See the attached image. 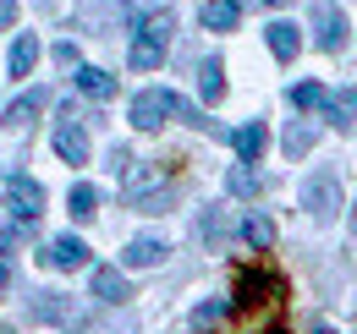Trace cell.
I'll list each match as a JSON object with an SVG mask.
<instances>
[{
	"label": "cell",
	"mask_w": 357,
	"mask_h": 334,
	"mask_svg": "<svg viewBox=\"0 0 357 334\" xmlns=\"http://www.w3.org/2000/svg\"><path fill=\"white\" fill-rule=\"evenodd\" d=\"M6 209H11V219H22V225H33L39 214H45V186L33 181V175H6Z\"/></svg>",
	"instance_id": "cell-5"
},
{
	"label": "cell",
	"mask_w": 357,
	"mask_h": 334,
	"mask_svg": "<svg viewBox=\"0 0 357 334\" xmlns=\"http://www.w3.org/2000/svg\"><path fill=\"white\" fill-rule=\"evenodd\" d=\"M286 99H291L297 110H324V99H330V93H324L319 83H297L291 93H286Z\"/></svg>",
	"instance_id": "cell-23"
},
{
	"label": "cell",
	"mask_w": 357,
	"mask_h": 334,
	"mask_svg": "<svg viewBox=\"0 0 357 334\" xmlns=\"http://www.w3.org/2000/svg\"><path fill=\"white\" fill-rule=\"evenodd\" d=\"M303 209H308L313 219H330V214L341 209V175H335V170H319V175L303 181Z\"/></svg>",
	"instance_id": "cell-6"
},
{
	"label": "cell",
	"mask_w": 357,
	"mask_h": 334,
	"mask_svg": "<svg viewBox=\"0 0 357 334\" xmlns=\"http://www.w3.org/2000/svg\"><path fill=\"white\" fill-rule=\"evenodd\" d=\"M28 312H33L39 324H66V318H72V301H66V296H55V291H39Z\"/></svg>",
	"instance_id": "cell-16"
},
{
	"label": "cell",
	"mask_w": 357,
	"mask_h": 334,
	"mask_svg": "<svg viewBox=\"0 0 357 334\" xmlns=\"http://www.w3.org/2000/svg\"><path fill=\"white\" fill-rule=\"evenodd\" d=\"M231 312H236L253 334H275L280 318H286V280H280L275 269H236Z\"/></svg>",
	"instance_id": "cell-1"
},
{
	"label": "cell",
	"mask_w": 357,
	"mask_h": 334,
	"mask_svg": "<svg viewBox=\"0 0 357 334\" xmlns=\"http://www.w3.org/2000/svg\"><path fill=\"white\" fill-rule=\"evenodd\" d=\"M231 143H236V159L242 165H259L264 148H269V132H264V121H248L242 132H231Z\"/></svg>",
	"instance_id": "cell-10"
},
{
	"label": "cell",
	"mask_w": 357,
	"mask_h": 334,
	"mask_svg": "<svg viewBox=\"0 0 357 334\" xmlns=\"http://www.w3.org/2000/svg\"><path fill=\"white\" fill-rule=\"evenodd\" d=\"M55 66L72 72V66H77V44H55Z\"/></svg>",
	"instance_id": "cell-27"
},
{
	"label": "cell",
	"mask_w": 357,
	"mask_h": 334,
	"mask_svg": "<svg viewBox=\"0 0 357 334\" xmlns=\"http://www.w3.org/2000/svg\"><path fill=\"white\" fill-rule=\"evenodd\" d=\"M236 22H242V6H236V0H209V6H204V28H215V33H231Z\"/></svg>",
	"instance_id": "cell-17"
},
{
	"label": "cell",
	"mask_w": 357,
	"mask_h": 334,
	"mask_svg": "<svg viewBox=\"0 0 357 334\" xmlns=\"http://www.w3.org/2000/svg\"><path fill=\"white\" fill-rule=\"evenodd\" d=\"M127 198H132V209H143V214H165V198H171L165 170H127Z\"/></svg>",
	"instance_id": "cell-4"
},
{
	"label": "cell",
	"mask_w": 357,
	"mask_h": 334,
	"mask_svg": "<svg viewBox=\"0 0 357 334\" xmlns=\"http://www.w3.org/2000/svg\"><path fill=\"white\" fill-rule=\"evenodd\" d=\"M319 49H324V55H341V49H347V17H341L330 0L319 6Z\"/></svg>",
	"instance_id": "cell-9"
},
{
	"label": "cell",
	"mask_w": 357,
	"mask_h": 334,
	"mask_svg": "<svg viewBox=\"0 0 357 334\" xmlns=\"http://www.w3.org/2000/svg\"><path fill=\"white\" fill-rule=\"evenodd\" d=\"M39 257H45L50 269L72 274V269H89V241H83V236H55V241H50Z\"/></svg>",
	"instance_id": "cell-8"
},
{
	"label": "cell",
	"mask_w": 357,
	"mask_h": 334,
	"mask_svg": "<svg viewBox=\"0 0 357 334\" xmlns=\"http://www.w3.org/2000/svg\"><path fill=\"white\" fill-rule=\"evenodd\" d=\"M77 334H137V324L132 318H121V324H83Z\"/></svg>",
	"instance_id": "cell-26"
},
{
	"label": "cell",
	"mask_w": 357,
	"mask_h": 334,
	"mask_svg": "<svg viewBox=\"0 0 357 334\" xmlns=\"http://www.w3.org/2000/svg\"><path fill=\"white\" fill-rule=\"evenodd\" d=\"M77 88L89 93L93 104H105V99H116V77H110L105 66H77Z\"/></svg>",
	"instance_id": "cell-14"
},
{
	"label": "cell",
	"mask_w": 357,
	"mask_h": 334,
	"mask_svg": "<svg viewBox=\"0 0 357 334\" xmlns=\"http://www.w3.org/2000/svg\"><path fill=\"white\" fill-rule=\"evenodd\" d=\"M198 93H204L209 104H220V99H225V66L215 61V55H209V61L198 66Z\"/></svg>",
	"instance_id": "cell-18"
},
{
	"label": "cell",
	"mask_w": 357,
	"mask_h": 334,
	"mask_svg": "<svg viewBox=\"0 0 357 334\" xmlns=\"http://www.w3.org/2000/svg\"><path fill=\"white\" fill-rule=\"evenodd\" d=\"M313 334H335V329H330V324H319V329H313Z\"/></svg>",
	"instance_id": "cell-30"
},
{
	"label": "cell",
	"mask_w": 357,
	"mask_h": 334,
	"mask_svg": "<svg viewBox=\"0 0 357 334\" xmlns=\"http://www.w3.org/2000/svg\"><path fill=\"white\" fill-rule=\"evenodd\" d=\"M313 143H319V132H313V126H286V154H291V159H297V154H308Z\"/></svg>",
	"instance_id": "cell-24"
},
{
	"label": "cell",
	"mask_w": 357,
	"mask_h": 334,
	"mask_svg": "<svg viewBox=\"0 0 357 334\" xmlns=\"http://www.w3.org/2000/svg\"><path fill=\"white\" fill-rule=\"evenodd\" d=\"M55 154H61L66 165H89V132H83V121H77L72 104H66L61 121H55Z\"/></svg>",
	"instance_id": "cell-7"
},
{
	"label": "cell",
	"mask_w": 357,
	"mask_h": 334,
	"mask_svg": "<svg viewBox=\"0 0 357 334\" xmlns=\"http://www.w3.org/2000/svg\"><path fill=\"white\" fill-rule=\"evenodd\" d=\"M66 209H72V219H93V214H99V192H93L89 181H77L72 198H66Z\"/></svg>",
	"instance_id": "cell-21"
},
{
	"label": "cell",
	"mask_w": 357,
	"mask_h": 334,
	"mask_svg": "<svg viewBox=\"0 0 357 334\" xmlns=\"http://www.w3.org/2000/svg\"><path fill=\"white\" fill-rule=\"evenodd\" d=\"M324 110H330V121H335V126H352L357 121V88L330 93V99H324Z\"/></svg>",
	"instance_id": "cell-19"
},
{
	"label": "cell",
	"mask_w": 357,
	"mask_h": 334,
	"mask_svg": "<svg viewBox=\"0 0 357 334\" xmlns=\"http://www.w3.org/2000/svg\"><path fill=\"white\" fill-rule=\"evenodd\" d=\"M33 61H39V39H33V33H22V39L11 44V77H28V72H33Z\"/></svg>",
	"instance_id": "cell-20"
},
{
	"label": "cell",
	"mask_w": 357,
	"mask_h": 334,
	"mask_svg": "<svg viewBox=\"0 0 357 334\" xmlns=\"http://www.w3.org/2000/svg\"><path fill=\"white\" fill-rule=\"evenodd\" d=\"M171 33H176V17L171 11H154L137 22V39H132V72H160L165 66V49H171Z\"/></svg>",
	"instance_id": "cell-3"
},
{
	"label": "cell",
	"mask_w": 357,
	"mask_h": 334,
	"mask_svg": "<svg viewBox=\"0 0 357 334\" xmlns=\"http://www.w3.org/2000/svg\"><path fill=\"white\" fill-rule=\"evenodd\" d=\"M242 241H248V247H275V225H269V219H259V214H253V219H242Z\"/></svg>",
	"instance_id": "cell-22"
},
{
	"label": "cell",
	"mask_w": 357,
	"mask_h": 334,
	"mask_svg": "<svg viewBox=\"0 0 357 334\" xmlns=\"http://www.w3.org/2000/svg\"><path fill=\"white\" fill-rule=\"evenodd\" d=\"M165 116H181L187 126H209L187 99H176L171 88H149V93H137V99H132V126H137V132H160Z\"/></svg>",
	"instance_id": "cell-2"
},
{
	"label": "cell",
	"mask_w": 357,
	"mask_h": 334,
	"mask_svg": "<svg viewBox=\"0 0 357 334\" xmlns=\"http://www.w3.org/2000/svg\"><path fill=\"white\" fill-rule=\"evenodd\" d=\"M11 22H17V0H0V33H6Z\"/></svg>",
	"instance_id": "cell-28"
},
{
	"label": "cell",
	"mask_w": 357,
	"mask_h": 334,
	"mask_svg": "<svg viewBox=\"0 0 357 334\" xmlns=\"http://www.w3.org/2000/svg\"><path fill=\"white\" fill-rule=\"evenodd\" d=\"M127 269H154V263H165V241L160 236H137V241H127Z\"/></svg>",
	"instance_id": "cell-13"
},
{
	"label": "cell",
	"mask_w": 357,
	"mask_h": 334,
	"mask_svg": "<svg viewBox=\"0 0 357 334\" xmlns=\"http://www.w3.org/2000/svg\"><path fill=\"white\" fill-rule=\"evenodd\" d=\"M50 104V93L45 88H33V93H22V99H11V104H6V116H0V121L11 126V132H22V126L33 121V116H39V110H45Z\"/></svg>",
	"instance_id": "cell-11"
},
{
	"label": "cell",
	"mask_w": 357,
	"mask_h": 334,
	"mask_svg": "<svg viewBox=\"0 0 357 334\" xmlns=\"http://www.w3.org/2000/svg\"><path fill=\"white\" fill-rule=\"evenodd\" d=\"M220 312H225V307H198V312H192V324H220Z\"/></svg>",
	"instance_id": "cell-29"
},
{
	"label": "cell",
	"mask_w": 357,
	"mask_h": 334,
	"mask_svg": "<svg viewBox=\"0 0 357 334\" xmlns=\"http://www.w3.org/2000/svg\"><path fill=\"white\" fill-rule=\"evenodd\" d=\"M264 6H286V0H264Z\"/></svg>",
	"instance_id": "cell-31"
},
{
	"label": "cell",
	"mask_w": 357,
	"mask_h": 334,
	"mask_svg": "<svg viewBox=\"0 0 357 334\" xmlns=\"http://www.w3.org/2000/svg\"><path fill=\"white\" fill-rule=\"evenodd\" d=\"M259 186H264V181H259V170H231V192H236V198H253Z\"/></svg>",
	"instance_id": "cell-25"
},
{
	"label": "cell",
	"mask_w": 357,
	"mask_h": 334,
	"mask_svg": "<svg viewBox=\"0 0 357 334\" xmlns=\"http://www.w3.org/2000/svg\"><path fill=\"white\" fill-rule=\"evenodd\" d=\"M93 296H99L105 307H121V301L132 296V285H127L121 269H93Z\"/></svg>",
	"instance_id": "cell-12"
},
{
	"label": "cell",
	"mask_w": 357,
	"mask_h": 334,
	"mask_svg": "<svg viewBox=\"0 0 357 334\" xmlns=\"http://www.w3.org/2000/svg\"><path fill=\"white\" fill-rule=\"evenodd\" d=\"M264 39H269V49H275V61H297V49H303V33H297L291 22H269Z\"/></svg>",
	"instance_id": "cell-15"
}]
</instances>
